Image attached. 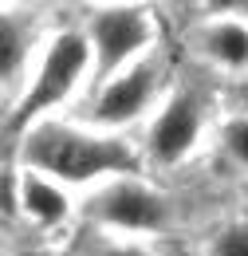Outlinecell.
Listing matches in <instances>:
<instances>
[{
    "instance_id": "277c9868",
    "label": "cell",
    "mask_w": 248,
    "mask_h": 256,
    "mask_svg": "<svg viewBox=\"0 0 248 256\" xmlns=\"http://www.w3.org/2000/svg\"><path fill=\"white\" fill-rule=\"evenodd\" d=\"M83 217L91 221L94 232L106 236H130V240H154L170 232L178 221L174 197L154 186L142 174H122L102 186H94L83 201Z\"/></svg>"
},
{
    "instance_id": "4fadbf2b",
    "label": "cell",
    "mask_w": 248,
    "mask_h": 256,
    "mask_svg": "<svg viewBox=\"0 0 248 256\" xmlns=\"http://www.w3.org/2000/svg\"><path fill=\"white\" fill-rule=\"evenodd\" d=\"M0 217H20V170L0 166Z\"/></svg>"
},
{
    "instance_id": "3957f363",
    "label": "cell",
    "mask_w": 248,
    "mask_h": 256,
    "mask_svg": "<svg viewBox=\"0 0 248 256\" xmlns=\"http://www.w3.org/2000/svg\"><path fill=\"white\" fill-rule=\"evenodd\" d=\"M170 87H174L170 60L158 48L146 60H138L126 71H118L114 79L98 83L91 91V98H87V106L79 110V122L98 130V134H118L122 138L126 130L150 122V114L162 106V98L170 95Z\"/></svg>"
},
{
    "instance_id": "52a82bcc",
    "label": "cell",
    "mask_w": 248,
    "mask_h": 256,
    "mask_svg": "<svg viewBox=\"0 0 248 256\" xmlns=\"http://www.w3.org/2000/svg\"><path fill=\"white\" fill-rule=\"evenodd\" d=\"M189 52L213 75L232 79V83H248V20L236 16L228 4L193 20Z\"/></svg>"
},
{
    "instance_id": "9c48e42d",
    "label": "cell",
    "mask_w": 248,
    "mask_h": 256,
    "mask_svg": "<svg viewBox=\"0 0 248 256\" xmlns=\"http://www.w3.org/2000/svg\"><path fill=\"white\" fill-rule=\"evenodd\" d=\"M75 213V201L67 186L36 174V170H20V217L32 221L36 228H56L67 224Z\"/></svg>"
},
{
    "instance_id": "5b68a950",
    "label": "cell",
    "mask_w": 248,
    "mask_h": 256,
    "mask_svg": "<svg viewBox=\"0 0 248 256\" xmlns=\"http://www.w3.org/2000/svg\"><path fill=\"white\" fill-rule=\"evenodd\" d=\"M209 134H213V114H209L205 95L189 83H174L170 95L162 98V106L150 114V122L142 126V138H138L142 166L170 174L197 158Z\"/></svg>"
},
{
    "instance_id": "ba28073f",
    "label": "cell",
    "mask_w": 248,
    "mask_h": 256,
    "mask_svg": "<svg viewBox=\"0 0 248 256\" xmlns=\"http://www.w3.org/2000/svg\"><path fill=\"white\" fill-rule=\"evenodd\" d=\"M36 28L28 16L16 12H0V98L16 106V98L24 95L28 75L36 71Z\"/></svg>"
},
{
    "instance_id": "5bb4252c",
    "label": "cell",
    "mask_w": 248,
    "mask_h": 256,
    "mask_svg": "<svg viewBox=\"0 0 248 256\" xmlns=\"http://www.w3.org/2000/svg\"><path fill=\"white\" fill-rule=\"evenodd\" d=\"M20 256H67V252H52V248H24Z\"/></svg>"
},
{
    "instance_id": "7a4b0ae2",
    "label": "cell",
    "mask_w": 248,
    "mask_h": 256,
    "mask_svg": "<svg viewBox=\"0 0 248 256\" xmlns=\"http://www.w3.org/2000/svg\"><path fill=\"white\" fill-rule=\"evenodd\" d=\"M83 83L91 87V44L83 28H63L48 36L40 48L36 71H32V83L8 110V118L0 122L8 142H24L28 130H36L40 122H52L56 110L79 95Z\"/></svg>"
},
{
    "instance_id": "8992f818",
    "label": "cell",
    "mask_w": 248,
    "mask_h": 256,
    "mask_svg": "<svg viewBox=\"0 0 248 256\" xmlns=\"http://www.w3.org/2000/svg\"><path fill=\"white\" fill-rule=\"evenodd\" d=\"M83 36L91 44V91L162 48L158 44V36H162L158 12L146 8V4L94 8L87 16V24H83Z\"/></svg>"
},
{
    "instance_id": "8fae6325",
    "label": "cell",
    "mask_w": 248,
    "mask_h": 256,
    "mask_svg": "<svg viewBox=\"0 0 248 256\" xmlns=\"http://www.w3.org/2000/svg\"><path fill=\"white\" fill-rule=\"evenodd\" d=\"M201 256H248V213L213 224L201 244Z\"/></svg>"
},
{
    "instance_id": "9a60e30c",
    "label": "cell",
    "mask_w": 248,
    "mask_h": 256,
    "mask_svg": "<svg viewBox=\"0 0 248 256\" xmlns=\"http://www.w3.org/2000/svg\"><path fill=\"white\" fill-rule=\"evenodd\" d=\"M228 8H232L236 16H244V20H248V0H236V4H228Z\"/></svg>"
},
{
    "instance_id": "6da1fadb",
    "label": "cell",
    "mask_w": 248,
    "mask_h": 256,
    "mask_svg": "<svg viewBox=\"0 0 248 256\" xmlns=\"http://www.w3.org/2000/svg\"><path fill=\"white\" fill-rule=\"evenodd\" d=\"M20 170H36L67 190H94L110 178L142 174V154L118 134H98L79 118H52L24 134Z\"/></svg>"
},
{
    "instance_id": "30bf717a",
    "label": "cell",
    "mask_w": 248,
    "mask_h": 256,
    "mask_svg": "<svg viewBox=\"0 0 248 256\" xmlns=\"http://www.w3.org/2000/svg\"><path fill=\"white\" fill-rule=\"evenodd\" d=\"M213 150L228 174L248 178V102L224 110L213 122Z\"/></svg>"
},
{
    "instance_id": "7c38bea8",
    "label": "cell",
    "mask_w": 248,
    "mask_h": 256,
    "mask_svg": "<svg viewBox=\"0 0 248 256\" xmlns=\"http://www.w3.org/2000/svg\"><path fill=\"white\" fill-rule=\"evenodd\" d=\"M75 256H166L154 240H130V236H106V232H94L83 240V248Z\"/></svg>"
}]
</instances>
